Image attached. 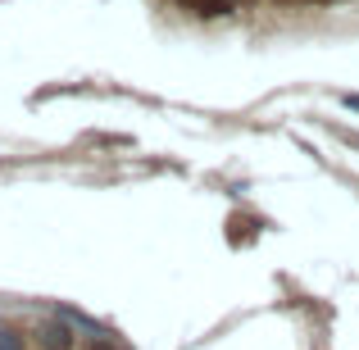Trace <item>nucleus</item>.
I'll return each instance as SVG.
<instances>
[{
    "label": "nucleus",
    "mask_w": 359,
    "mask_h": 350,
    "mask_svg": "<svg viewBox=\"0 0 359 350\" xmlns=\"http://www.w3.org/2000/svg\"><path fill=\"white\" fill-rule=\"evenodd\" d=\"M41 342L50 346V350H69V328H60V323H46V328H41Z\"/></svg>",
    "instance_id": "1"
},
{
    "label": "nucleus",
    "mask_w": 359,
    "mask_h": 350,
    "mask_svg": "<svg viewBox=\"0 0 359 350\" xmlns=\"http://www.w3.org/2000/svg\"><path fill=\"white\" fill-rule=\"evenodd\" d=\"M187 5H191V9H201V14H228V0H187Z\"/></svg>",
    "instance_id": "2"
},
{
    "label": "nucleus",
    "mask_w": 359,
    "mask_h": 350,
    "mask_svg": "<svg viewBox=\"0 0 359 350\" xmlns=\"http://www.w3.org/2000/svg\"><path fill=\"white\" fill-rule=\"evenodd\" d=\"M0 350H23V332H14V328H0Z\"/></svg>",
    "instance_id": "3"
},
{
    "label": "nucleus",
    "mask_w": 359,
    "mask_h": 350,
    "mask_svg": "<svg viewBox=\"0 0 359 350\" xmlns=\"http://www.w3.org/2000/svg\"><path fill=\"white\" fill-rule=\"evenodd\" d=\"M91 350H114V346H105V342H96V346H91Z\"/></svg>",
    "instance_id": "4"
}]
</instances>
